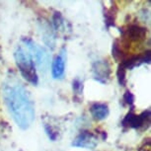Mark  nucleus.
<instances>
[{"label":"nucleus","instance_id":"obj_1","mask_svg":"<svg viewBox=\"0 0 151 151\" xmlns=\"http://www.w3.org/2000/svg\"><path fill=\"white\" fill-rule=\"evenodd\" d=\"M2 97L8 112L20 129H28L36 118L35 103L30 92L15 76L2 83Z\"/></svg>","mask_w":151,"mask_h":151},{"label":"nucleus","instance_id":"obj_2","mask_svg":"<svg viewBox=\"0 0 151 151\" xmlns=\"http://www.w3.org/2000/svg\"><path fill=\"white\" fill-rule=\"evenodd\" d=\"M14 58H15L16 65L19 68V71L25 80L33 85H38L39 76L37 72L36 65L28 50L22 45L16 47L14 52Z\"/></svg>","mask_w":151,"mask_h":151},{"label":"nucleus","instance_id":"obj_3","mask_svg":"<svg viewBox=\"0 0 151 151\" xmlns=\"http://www.w3.org/2000/svg\"><path fill=\"white\" fill-rule=\"evenodd\" d=\"M22 42L32 56L36 66H38L42 72H47L50 66V56L47 50L29 38H23Z\"/></svg>","mask_w":151,"mask_h":151},{"label":"nucleus","instance_id":"obj_4","mask_svg":"<svg viewBox=\"0 0 151 151\" xmlns=\"http://www.w3.org/2000/svg\"><path fill=\"white\" fill-rule=\"evenodd\" d=\"M150 124V110L148 109L142 112L139 115H135L134 113L129 112L122 119V125L132 129H146V127Z\"/></svg>","mask_w":151,"mask_h":151},{"label":"nucleus","instance_id":"obj_5","mask_svg":"<svg viewBox=\"0 0 151 151\" xmlns=\"http://www.w3.org/2000/svg\"><path fill=\"white\" fill-rule=\"evenodd\" d=\"M93 78L99 83L107 84L111 79V65L107 59H99L93 62L92 64Z\"/></svg>","mask_w":151,"mask_h":151},{"label":"nucleus","instance_id":"obj_6","mask_svg":"<svg viewBox=\"0 0 151 151\" xmlns=\"http://www.w3.org/2000/svg\"><path fill=\"white\" fill-rule=\"evenodd\" d=\"M147 31L144 27L139 25H129L124 30H122V38L124 40L122 44L129 42H142L146 39Z\"/></svg>","mask_w":151,"mask_h":151},{"label":"nucleus","instance_id":"obj_7","mask_svg":"<svg viewBox=\"0 0 151 151\" xmlns=\"http://www.w3.org/2000/svg\"><path fill=\"white\" fill-rule=\"evenodd\" d=\"M97 145H98V137L88 130H82L72 141V146L85 148V149H94Z\"/></svg>","mask_w":151,"mask_h":151},{"label":"nucleus","instance_id":"obj_8","mask_svg":"<svg viewBox=\"0 0 151 151\" xmlns=\"http://www.w3.org/2000/svg\"><path fill=\"white\" fill-rule=\"evenodd\" d=\"M39 29L41 32L42 39L45 45H47L50 48L55 47V31L53 29L52 25L47 20L42 19V21L39 22Z\"/></svg>","mask_w":151,"mask_h":151},{"label":"nucleus","instance_id":"obj_9","mask_svg":"<svg viewBox=\"0 0 151 151\" xmlns=\"http://www.w3.org/2000/svg\"><path fill=\"white\" fill-rule=\"evenodd\" d=\"M65 61H66V50L62 47L58 55L52 61V75L55 79H62L65 74Z\"/></svg>","mask_w":151,"mask_h":151},{"label":"nucleus","instance_id":"obj_10","mask_svg":"<svg viewBox=\"0 0 151 151\" xmlns=\"http://www.w3.org/2000/svg\"><path fill=\"white\" fill-rule=\"evenodd\" d=\"M144 63H150V50H147V52L141 53V55L127 58L124 60L122 61L121 64H122V66L125 69H132V68Z\"/></svg>","mask_w":151,"mask_h":151},{"label":"nucleus","instance_id":"obj_11","mask_svg":"<svg viewBox=\"0 0 151 151\" xmlns=\"http://www.w3.org/2000/svg\"><path fill=\"white\" fill-rule=\"evenodd\" d=\"M90 113L94 119H96V121H103V119L108 118V116L110 114V110L107 104L94 103L90 107Z\"/></svg>","mask_w":151,"mask_h":151},{"label":"nucleus","instance_id":"obj_12","mask_svg":"<svg viewBox=\"0 0 151 151\" xmlns=\"http://www.w3.org/2000/svg\"><path fill=\"white\" fill-rule=\"evenodd\" d=\"M52 27L55 31H63L65 28V21L59 12H55L52 17Z\"/></svg>","mask_w":151,"mask_h":151},{"label":"nucleus","instance_id":"obj_13","mask_svg":"<svg viewBox=\"0 0 151 151\" xmlns=\"http://www.w3.org/2000/svg\"><path fill=\"white\" fill-rule=\"evenodd\" d=\"M116 13V6L110 8V9H108L106 11V13H105V18H106V25L108 27H111L115 25Z\"/></svg>","mask_w":151,"mask_h":151},{"label":"nucleus","instance_id":"obj_14","mask_svg":"<svg viewBox=\"0 0 151 151\" xmlns=\"http://www.w3.org/2000/svg\"><path fill=\"white\" fill-rule=\"evenodd\" d=\"M72 89L75 96H81L83 93V81L79 78H75L72 81Z\"/></svg>","mask_w":151,"mask_h":151},{"label":"nucleus","instance_id":"obj_15","mask_svg":"<svg viewBox=\"0 0 151 151\" xmlns=\"http://www.w3.org/2000/svg\"><path fill=\"white\" fill-rule=\"evenodd\" d=\"M125 72H127V69L122 66V64H119L118 67V71H116V77H118V81L121 86H124V85L127 84Z\"/></svg>","mask_w":151,"mask_h":151},{"label":"nucleus","instance_id":"obj_16","mask_svg":"<svg viewBox=\"0 0 151 151\" xmlns=\"http://www.w3.org/2000/svg\"><path fill=\"white\" fill-rule=\"evenodd\" d=\"M124 102L127 105H129V107L133 106V103H134V96L132 95V93L130 91H125L124 95Z\"/></svg>","mask_w":151,"mask_h":151}]
</instances>
